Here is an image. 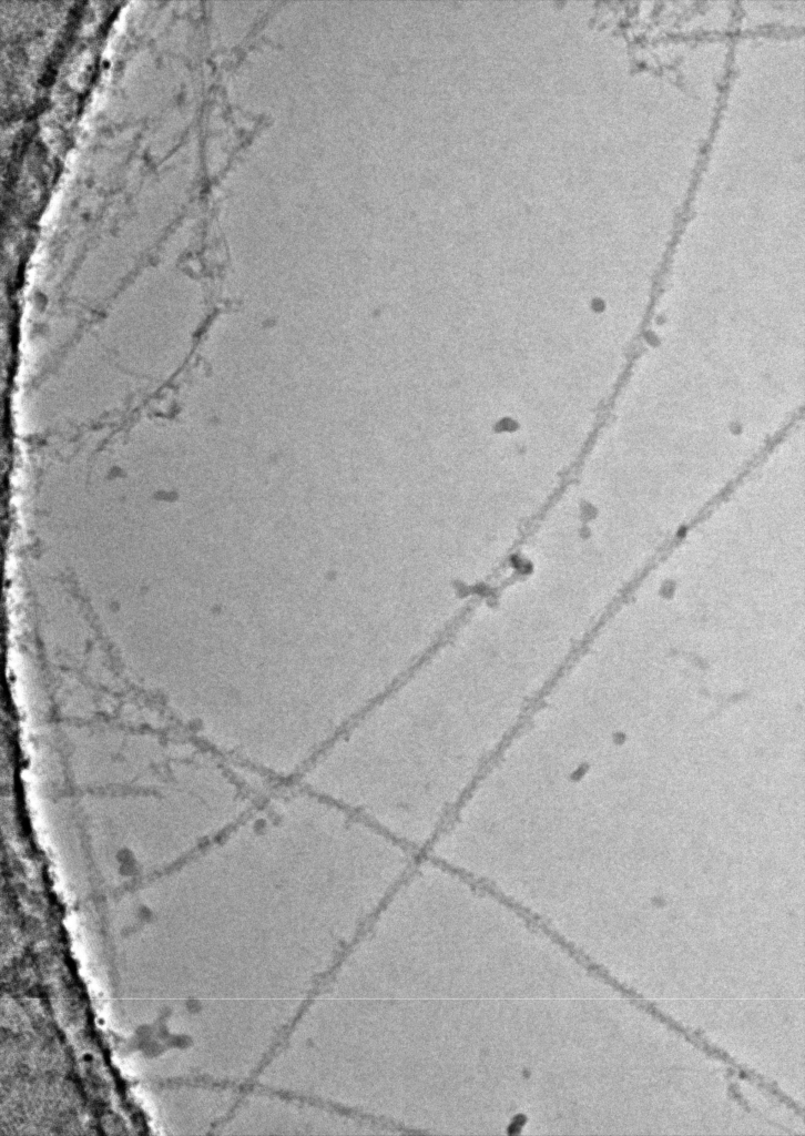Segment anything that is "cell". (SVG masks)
Instances as JSON below:
<instances>
[{"label": "cell", "instance_id": "6da1fadb", "mask_svg": "<svg viewBox=\"0 0 805 1136\" xmlns=\"http://www.w3.org/2000/svg\"><path fill=\"white\" fill-rule=\"evenodd\" d=\"M539 691L534 676L396 682L316 757L299 784L426 852Z\"/></svg>", "mask_w": 805, "mask_h": 1136}]
</instances>
